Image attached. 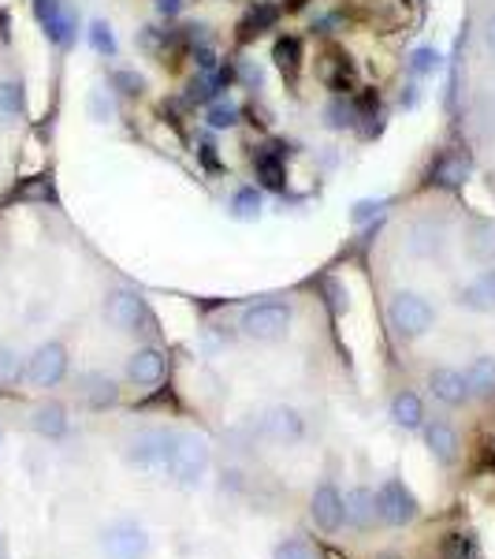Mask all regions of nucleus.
Instances as JSON below:
<instances>
[{
	"mask_svg": "<svg viewBox=\"0 0 495 559\" xmlns=\"http://www.w3.org/2000/svg\"><path fill=\"white\" fill-rule=\"evenodd\" d=\"M209 463H213V448L205 437H197L191 429H176V440H172V452H168V466H165V477L179 489H197L209 474Z\"/></svg>",
	"mask_w": 495,
	"mask_h": 559,
	"instance_id": "1",
	"label": "nucleus"
},
{
	"mask_svg": "<svg viewBox=\"0 0 495 559\" xmlns=\"http://www.w3.org/2000/svg\"><path fill=\"white\" fill-rule=\"evenodd\" d=\"M97 552L101 559H146L149 556V530L131 515H116L97 526Z\"/></svg>",
	"mask_w": 495,
	"mask_h": 559,
	"instance_id": "2",
	"label": "nucleus"
},
{
	"mask_svg": "<svg viewBox=\"0 0 495 559\" xmlns=\"http://www.w3.org/2000/svg\"><path fill=\"white\" fill-rule=\"evenodd\" d=\"M439 313L436 306H432L421 292H395L388 299V324L395 329V336L407 340H425L432 329H436Z\"/></svg>",
	"mask_w": 495,
	"mask_h": 559,
	"instance_id": "3",
	"label": "nucleus"
},
{
	"mask_svg": "<svg viewBox=\"0 0 495 559\" xmlns=\"http://www.w3.org/2000/svg\"><path fill=\"white\" fill-rule=\"evenodd\" d=\"M172 440H176V429H168V426L138 429L128 444H123V463H128L131 471L146 474V477H165Z\"/></svg>",
	"mask_w": 495,
	"mask_h": 559,
	"instance_id": "4",
	"label": "nucleus"
},
{
	"mask_svg": "<svg viewBox=\"0 0 495 559\" xmlns=\"http://www.w3.org/2000/svg\"><path fill=\"white\" fill-rule=\"evenodd\" d=\"M291 324H294V310H291V302H283V299L250 302L239 318L242 336L257 340V344H280L287 332H291Z\"/></svg>",
	"mask_w": 495,
	"mask_h": 559,
	"instance_id": "5",
	"label": "nucleus"
},
{
	"mask_svg": "<svg viewBox=\"0 0 495 559\" xmlns=\"http://www.w3.org/2000/svg\"><path fill=\"white\" fill-rule=\"evenodd\" d=\"M101 318H105L108 329L120 332V336H131V332H153V329H157V321H153L146 299H142L138 292H131V287H112V292H105Z\"/></svg>",
	"mask_w": 495,
	"mask_h": 559,
	"instance_id": "6",
	"label": "nucleus"
},
{
	"mask_svg": "<svg viewBox=\"0 0 495 559\" xmlns=\"http://www.w3.org/2000/svg\"><path fill=\"white\" fill-rule=\"evenodd\" d=\"M373 500H376V519H381L384 526L402 530L421 515L418 496H413V489L402 481V477H384V481L373 489Z\"/></svg>",
	"mask_w": 495,
	"mask_h": 559,
	"instance_id": "7",
	"label": "nucleus"
},
{
	"mask_svg": "<svg viewBox=\"0 0 495 559\" xmlns=\"http://www.w3.org/2000/svg\"><path fill=\"white\" fill-rule=\"evenodd\" d=\"M310 519H313V526H317L324 537H336L339 530L347 526L343 492H339V485L328 481V477H321V481L313 485V492H310Z\"/></svg>",
	"mask_w": 495,
	"mask_h": 559,
	"instance_id": "8",
	"label": "nucleus"
},
{
	"mask_svg": "<svg viewBox=\"0 0 495 559\" xmlns=\"http://www.w3.org/2000/svg\"><path fill=\"white\" fill-rule=\"evenodd\" d=\"M71 395L89 411H105L120 400V388H116V377L108 373V369L86 366V369H79L75 381H71Z\"/></svg>",
	"mask_w": 495,
	"mask_h": 559,
	"instance_id": "9",
	"label": "nucleus"
},
{
	"mask_svg": "<svg viewBox=\"0 0 495 559\" xmlns=\"http://www.w3.org/2000/svg\"><path fill=\"white\" fill-rule=\"evenodd\" d=\"M26 120V83L0 64V142L12 139Z\"/></svg>",
	"mask_w": 495,
	"mask_h": 559,
	"instance_id": "10",
	"label": "nucleus"
},
{
	"mask_svg": "<svg viewBox=\"0 0 495 559\" xmlns=\"http://www.w3.org/2000/svg\"><path fill=\"white\" fill-rule=\"evenodd\" d=\"M257 432L265 440H273V444H299L305 437V418L294 407H287V403H276V407L261 411Z\"/></svg>",
	"mask_w": 495,
	"mask_h": 559,
	"instance_id": "11",
	"label": "nucleus"
},
{
	"mask_svg": "<svg viewBox=\"0 0 495 559\" xmlns=\"http://www.w3.org/2000/svg\"><path fill=\"white\" fill-rule=\"evenodd\" d=\"M123 377H128L131 388H157V384H165V377H168L165 350H157V347L131 350L128 362H123Z\"/></svg>",
	"mask_w": 495,
	"mask_h": 559,
	"instance_id": "12",
	"label": "nucleus"
},
{
	"mask_svg": "<svg viewBox=\"0 0 495 559\" xmlns=\"http://www.w3.org/2000/svg\"><path fill=\"white\" fill-rule=\"evenodd\" d=\"M455 306L470 313H495V265L455 287Z\"/></svg>",
	"mask_w": 495,
	"mask_h": 559,
	"instance_id": "13",
	"label": "nucleus"
},
{
	"mask_svg": "<svg viewBox=\"0 0 495 559\" xmlns=\"http://www.w3.org/2000/svg\"><path fill=\"white\" fill-rule=\"evenodd\" d=\"M428 395L436 403H444V407H466V400H470V388H466V373L455 366H436L428 373Z\"/></svg>",
	"mask_w": 495,
	"mask_h": 559,
	"instance_id": "14",
	"label": "nucleus"
},
{
	"mask_svg": "<svg viewBox=\"0 0 495 559\" xmlns=\"http://www.w3.org/2000/svg\"><path fill=\"white\" fill-rule=\"evenodd\" d=\"M425 448L428 455L436 459L439 466H455L458 455H462V440H458V429L451 421L436 418V421H425Z\"/></svg>",
	"mask_w": 495,
	"mask_h": 559,
	"instance_id": "15",
	"label": "nucleus"
},
{
	"mask_svg": "<svg viewBox=\"0 0 495 559\" xmlns=\"http://www.w3.org/2000/svg\"><path fill=\"white\" fill-rule=\"evenodd\" d=\"M444 247H447V239H444V228H439V224H432V221L410 224V231H407V254L410 258L436 261L439 254H444Z\"/></svg>",
	"mask_w": 495,
	"mask_h": 559,
	"instance_id": "16",
	"label": "nucleus"
},
{
	"mask_svg": "<svg viewBox=\"0 0 495 559\" xmlns=\"http://www.w3.org/2000/svg\"><path fill=\"white\" fill-rule=\"evenodd\" d=\"M254 176L265 191L283 194L287 191V165H283V153L273 146H261L254 153Z\"/></svg>",
	"mask_w": 495,
	"mask_h": 559,
	"instance_id": "17",
	"label": "nucleus"
},
{
	"mask_svg": "<svg viewBox=\"0 0 495 559\" xmlns=\"http://www.w3.org/2000/svg\"><path fill=\"white\" fill-rule=\"evenodd\" d=\"M391 421L399 429H407V432H418V429H425V403H421V395L413 392V388H402V392H395L391 395Z\"/></svg>",
	"mask_w": 495,
	"mask_h": 559,
	"instance_id": "18",
	"label": "nucleus"
},
{
	"mask_svg": "<svg viewBox=\"0 0 495 559\" xmlns=\"http://www.w3.org/2000/svg\"><path fill=\"white\" fill-rule=\"evenodd\" d=\"M276 23H280V4H273V0H257V4H250L246 15L239 20V38L254 41V38H261V34L273 31Z\"/></svg>",
	"mask_w": 495,
	"mask_h": 559,
	"instance_id": "19",
	"label": "nucleus"
},
{
	"mask_svg": "<svg viewBox=\"0 0 495 559\" xmlns=\"http://www.w3.org/2000/svg\"><path fill=\"white\" fill-rule=\"evenodd\" d=\"M343 508H347V526L354 530H373L376 522V500L369 485H354V489L343 492Z\"/></svg>",
	"mask_w": 495,
	"mask_h": 559,
	"instance_id": "20",
	"label": "nucleus"
},
{
	"mask_svg": "<svg viewBox=\"0 0 495 559\" xmlns=\"http://www.w3.org/2000/svg\"><path fill=\"white\" fill-rule=\"evenodd\" d=\"M231 79H236V75H231L228 68H220L216 75H194L191 83H186V102L209 108L213 102H220V94L231 86Z\"/></svg>",
	"mask_w": 495,
	"mask_h": 559,
	"instance_id": "21",
	"label": "nucleus"
},
{
	"mask_svg": "<svg viewBox=\"0 0 495 559\" xmlns=\"http://www.w3.org/2000/svg\"><path fill=\"white\" fill-rule=\"evenodd\" d=\"M466 388L476 400H492L495 395V355H476L466 366Z\"/></svg>",
	"mask_w": 495,
	"mask_h": 559,
	"instance_id": "22",
	"label": "nucleus"
},
{
	"mask_svg": "<svg viewBox=\"0 0 495 559\" xmlns=\"http://www.w3.org/2000/svg\"><path fill=\"white\" fill-rule=\"evenodd\" d=\"M444 68H447V60H444V52H439L436 45H418V49L410 52V60H407V71L413 79H436Z\"/></svg>",
	"mask_w": 495,
	"mask_h": 559,
	"instance_id": "23",
	"label": "nucleus"
},
{
	"mask_svg": "<svg viewBox=\"0 0 495 559\" xmlns=\"http://www.w3.org/2000/svg\"><path fill=\"white\" fill-rule=\"evenodd\" d=\"M432 173H436V179L444 187H462L466 179H470V173H473V160L466 157V153H444Z\"/></svg>",
	"mask_w": 495,
	"mask_h": 559,
	"instance_id": "24",
	"label": "nucleus"
},
{
	"mask_svg": "<svg viewBox=\"0 0 495 559\" xmlns=\"http://www.w3.org/2000/svg\"><path fill=\"white\" fill-rule=\"evenodd\" d=\"M273 60H276V68L283 71V75H299L302 71V38L299 34H280L273 45Z\"/></svg>",
	"mask_w": 495,
	"mask_h": 559,
	"instance_id": "25",
	"label": "nucleus"
},
{
	"mask_svg": "<svg viewBox=\"0 0 495 559\" xmlns=\"http://www.w3.org/2000/svg\"><path fill=\"white\" fill-rule=\"evenodd\" d=\"M321 120L328 131H350L354 128V102H347V97L331 94L328 102L321 108Z\"/></svg>",
	"mask_w": 495,
	"mask_h": 559,
	"instance_id": "26",
	"label": "nucleus"
},
{
	"mask_svg": "<svg viewBox=\"0 0 495 559\" xmlns=\"http://www.w3.org/2000/svg\"><path fill=\"white\" fill-rule=\"evenodd\" d=\"M228 213L236 216V221H257L261 216V191L254 183H242L236 187V194H231L228 202Z\"/></svg>",
	"mask_w": 495,
	"mask_h": 559,
	"instance_id": "27",
	"label": "nucleus"
},
{
	"mask_svg": "<svg viewBox=\"0 0 495 559\" xmlns=\"http://www.w3.org/2000/svg\"><path fill=\"white\" fill-rule=\"evenodd\" d=\"M470 254L481 265H495V221L476 224V231L470 236Z\"/></svg>",
	"mask_w": 495,
	"mask_h": 559,
	"instance_id": "28",
	"label": "nucleus"
},
{
	"mask_svg": "<svg viewBox=\"0 0 495 559\" xmlns=\"http://www.w3.org/2000/svg\"><path fill=\"white\" fill-rule=\"evenodd\" d=\"M108 86L120 97H142L146 94V75H138L134 68H116L112 75H108Z\"/></svg>",
	"mask_w": 495,
	"mask_h": 559,
	"instance_id": "29",
	"label": "nucleus"
},
{
	"mask_svg": "<svg viewBox=\"0 0 495 559\" xmlns=\"http://www.w3.org/2000/svg\"><path fill=\"white\" fill-rule=\"evenodd\" d=\"M205 123H209L213 131H228L239 123V105L231 102V97H220V102H213L205 108Z\"/></svg>",
	"mask_w": 495,
	"mask_h": 559,
	"instance_id": "30",
	"label": "nucleus"
},
{
	"mask_svg": "<svg viewBox=\"0 0 495 559\" xmlns=\"http://www.w3.org/2000/svg\"><path fill=\"white\" fill-rule=\"evenodd\" d=\"M358 120H365V139H373L376 131H381V120H384V112H381V102H376L373 94H362L354 102V123Z\"/></svg>",
	"mask_w": 495,
	"mask_h": 559,
	"instance_id": "31",
	"label": "nucleus"
},
{
	"mask_svg": "<svg viewBox=\"0 0 495 559\" xmlns=\"http://www.w3.org/2000/svg\"><path fill=\"white\" fill-rule=\"evenodd\" d=\"M273 559H321L317 548L310 545L305 537L299 534H291V537H283V540H276V548H273Z\"/></svg>",
	"mask_w": 495,
	"mask_h": 559,
	"instance_id": "32",
	"label": "nucleus"
},
{
	"mask_svg": "<svg viewBox=\"0 0 495 559\" xmlns=\"http://www.w3.org/2000/svg\"><path fill=\"white\" fill-rule=\"evenodd\" d=\"M89 45H94L97 57H116V31L108 20H94L89 23Z\"/></svg>",
	"mask_w": 495,
	"mask_h": 559,
	"instance_id": "33",
	"label": "nucleus"
},
{
	"mask_svg": "<svg viewBox=\"0 0 495 559\" xmlns=\"http://www.w3.org/2000/svg\"><path fill=\"white\" fill-rule=\"evenodd\" d=\"M462 52H466V34H458L455 57L447 60V68H451V79H447V108L458 105V90H462Z\"/></svg>",
	"mask_w": 495,
	"mask_h": 559,
	"instance_id": "34",
	"label": "nucleus"
},
{
	"mask_svg": "<svg viewBox=\"0 0 495 559\" xmlns=\"http://www.w3.org/2000/svg\"><path fill=\"white\" fill-rule=\"evenodd\" d=\"M324 83H328V90L331 94H339V97H347L350 90L358 86V75H354V68L347 64V60H339L336 68L328 71V75H324Z\"/></svg>",
	"mask_w": 495,
	"mask_h": 559,
	"instance_id": "35",
	"label": "nucleus"
},
{
	"mask_svg": "<svg viewBox=\"0 0 495 559\" xmlns=\"http://www.w3.org/2000/svg\"><path fill=\"white\" fill-rule=\"evenodd\" d=\"M444 559H481L473 534H451L444 540Z\"/></svg>",
	"mask_w": 495,
	"mask_h": 559,
	"instance_id": "36",
	"label": "nucleus"
},
{
	"mask_svg": "<svg viewBox=\"0 0 495 559\" xmlns=\"http://www.w3.org/2000/svg\"><path fill=\"white\" fill-rule=\"evenodd\" d=\"M191 60H194L197 75H216V71H220V57H216L213 45H191Z\"/></svg>",
	"mask_w": 495,
	"mask_h": 559,
	"instance_id": "37",
	"label": "nucleus"
},
{
	"mask_svg": "<svg viewBox=\"0 0 495 559\" xmlns=\"http://www.w3.org/2000/svg\"><path fill=\"white\" fill-rule=\"evenodd\" d=\"M388 210V202H376V198H362V202H354V210H350V224H369L373 216H381Z\"/></svg>",
	"mask_w": 495,
	"mask_h": 559,
	"instance_id": "38",
	"label": "nucleus"
},
{
	"mask_svg": "<svg viewBox=\"0 0 495 559\" xmlns=\"http://www.w3.org/2000/svg\"><path fill=\"white\" fill-rule=\"evenodd\" d=\"M49 34H52V41L71 45L75 41V20H71V15H49Z\"/></svg>",
	"mask_w": 495,
	"mask_h": 559,
	"instance_id": "39",
	"label": "nucleus"
},
{
	"mask_svg": "<svg viewBox=\"0 0 495 559\" xmlns=\"http://www.w3.org/2000/svg\"><path fill=\"white\" fill-rule=\"evenodd\" d=\"M324 292H328V306H331V313H336V318H343L347 313V295H343V287H339V280H324Z\"/></svg>",
	"mask_w": 495,
	"mask_h": 559,
	"instance_id": "40",
	"label": "nucleus"
},
{
	"mask_svg": "<svg viewBox=\"0 0 495 559\" xmlns=\"http://www.w3.org/2000/svg\"><path fill=\"white\" fill-rule=\"evenodd\" d=\"M153 8H157V15H165V20H176V15L183 12V0H153Z\"/></svg>",
	"mask_w": 495,
	"mask_h": 559,
	"instance_id": "41",
	"label": "nucleus"
},
{
	"mask_svg": "<svg viewBox=\"0 0 495 559\" xmlns=\"http://www.w3.org/2000/svg\"><path fill=\"white\" fill-rule=\"evenodd\" d=\"M418 102H421V86H418V83H407V86H402L399 105H402V108H418Z\"/></svg>",
	"mask_w": 495,
	"mask_h": 559,
	"instance_id": "42",
	"label": "nucleus"
},
{
	"mask_svg": "<svg viewBox=\"0 0 495 559\" xmlns=\"http://www.w3.org/2000/svg\"><path fill=\"white\" fill-rule=\"evenodd\" d=\"M339 26H343V15H336V12L321 15V20H317V31L321 34H339Z\"/></svg>",
	"mask_w": 495,
	"mask_h": 559,
	"instance_id": "43",
	"label": "nucleus"
},
{
	"mask_svg": "<svg viewBox=\"0 0 495 559\" xmlns=\"http://www.w3.org/2000/svg\"><path fill=\"white\" fill-rule=\"evenodd\" d=\"M197 153H202V160H205V168H220V157H216V146L213 142H197Z\"/></svg>",
	"mask_w": 495,
	"mask_h": 559,
	"instance_id": "44",
	"label": "nucleus"
},
{
	"mask_svg": "<svg viewBox=\"0 0 495 559\" xmlns=\"http://www.w3.org/2000/svg\"><path fill=\"white\" fill-rule=\"evenodd\" d=\"M89 105H94V116H97V120H108V116H112V102H105L101 94L89 97Z\"/></svg>",
	"mask_w": 495,
	"mask_h": 559,
	"instance_id": "45",
	"label": "nucleus"
},
{
	"mask_svg": "<svg viewBox=\"0 0 495 559\" xmlns=\"http://www.w3.org/2000/svg\"><path fill=\"white\" fill-rule=\"evenodd\" d=\"M484 49H488L495 60V12L488 15V23H484Z\"/></svg>",
	"mask_w": 495,
	"mask_h": 559,
	"instance_id": "46",
	"label": "nucleus"
},
{
	"mask_svg": "<svg viewBox=\"0 0 495 559\" xmlns=\"http://www.w3.org/2000/svg\"><path fill=\"white\" fill-rule=\"evenodd\" d=\"M376 559H402V556H376Z\"/></svg>",
	"mask_w": 495,
	"mask_h": 559,
	"instance_id": "47",
	"label": "nucleus"
}]
</instances>
